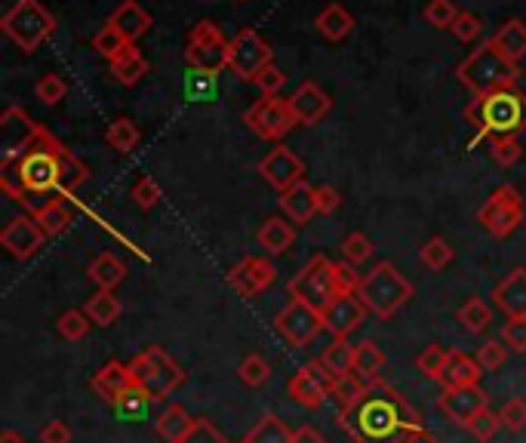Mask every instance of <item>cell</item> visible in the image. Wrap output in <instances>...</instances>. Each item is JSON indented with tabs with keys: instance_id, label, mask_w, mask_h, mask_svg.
<instances>
[{
	"instance_id": "cell-1",
	"label": "cell",
	"mask_w": 526,
	"mask_h": 443,
	"mask_svg": "<svg viewBox=\"0 0 526 443\" xmlns=\"http://www.w3.org/2000/svg\"><path fill=\"white\" fill-rule=\"evenodd\" d=\"M90 179V167L74 157L50 130L10 105L0 117V188L31 216L53 200H65Z\"/></svg>"
},
{
	"instance_id": "cell-2",
	"label": "cell",
	"mask_w": 526,
	"mask_h": 443,
	"mask_svg": "<svg viewBox=\"0 0 526 443\" xmlns=\"http://www.w3.org/2000/svg\"><path fill=\"white\" fill-rule=\"evenodd\" d=\"M336 425L354 443H407L422 428L419 410L385 379H370L354 404L339 410Z\"/></svg>"
},
{
	"instance_id": "cell-3",
	"label": "cell",
	"mask_w": 526,
	"mask_h": 443,
	"mask_svg": "<svg viewBox=\"0 0 526 443\" xmlns=\"http://www.w3.org/2000/svg\"><path fill=\"white\" fill-rule=\"evenodd\" d=\"M465 120L477 130V136H520L526 130V93L517 87L499 90L490 96H474L465 108Z\"/></svg>"
},
{
	"instance_id": "cell-4",
	"label": "cell",
	"mask_w": 526,
	"mask_h": 443,
	"mask_svg": "<svg viewBox=\"0 0 526 443\" xmlns=\"http://www.w3.org/2000/svg\"><path fill=\"white\" fill-rule=\"evenodd\" d=\"M456 77H459V84L471 90V96H490V93L517 87L520 62H511L490 37L459 62Z\"/></svg>"
},
{
	"instance_id": "cell-5",
	"label": "cell",
	"mask_w": 526,
	"mask_h": 443,
	"mask_svg": "<svg viewBox=\"0 0 526 443\" xmlns=\"http://www.w3.org/2000/svg\"><path fill=\"white\" fill-rule=\"evenodd\" d=\"M357 296L363 305H367L370 314H376L379 320H391L413 299V284L391 262H379L373 271L360 277Z\"/></svg>"
},
{
	"instance_id": "cell-6",
	"label": "cell",
	"mask_w": 526,
	"mask_h": 443,
	"mask_svg": "<svg viewBox=\"0 0 526 443\" xmlns=\"http://www.w3.org/2000/svg\"><path fill=\"white\" fill-rule=\"evenodd\" d=\"M130 376L133 385H139L154 404H164V400L185 385V370L179 367V360L170 357L160 345H148L130 360Z\"/></svg>"
},
{
	"instance_id": "cell-7",
	"label": "cell",
	"mask_w": 526,
	"mask_h": 443,
	"mask_svg": "<svg viewBox=\"0 0 526 443\" xmlns=\"http://www.w3.org/2000/svg\"><path fill=\"white\" fill-rule=\"evenodd\" d=\"M290 296L323 311L327 305H333L342 296V284L336 274V262L327 256H311L287 284Z\"/></svg>"
},
{
	"instance_id": "cell-8",
	"label": "cell",
	"mask_w": 526,
	"mask_h": 443,
	"mask_svg": "<svg viewBox=\"0 0 526 443\" xmlns=\"http://www.w3.org/2000/svg\"><path fill=\"white\" fill-rule=\"evenodd\" d=\"M0 28L22 53H34L56 31V16L40 0H16L0 19Z\"/></svg>"
},
{
	"instance_id": "cell-9",
	"label": "cell",
	"mask_w": 526,
	"mask_h": 443,
	"mask_svg": "<svg viewBox=\"0 0 526 443\" xmlns=\"http://www.w3.org/2000/svg\"><path fill=\"white\" fill-rule=\"evenodd\" d=\"M228 47H231V40L222 34V28L213 19H200L188 31L185 62H188L191 71L213 77L222 68H228Z\"/></svg>"
},
{
	"instance_id": "cell-10",
	"label": "cell",
	"mask_w": 526,
	"mask_h": 443,
	"mask_svg": "<svg viewBox=\"0 0 526 443\" xmlns=\"http://www.w3.org/2000/svg\"><path fill=\"white\" fill-rule=\"evenodd\" d=\"M523 216H526V207H523V197L514 185H499L477 210V222L496 240L511 237L523 225Z\"/></svg>"
},
{
	"instance_id": "cell-11",
	"label": "cell",
	"mask_w": 526,
	"mask_h": 443,
	"mask_svg": "<svg viewBox=\"0 0 526 443\" xmlns=\"http://www.w3.org/2000/svg\"><path fill=\"white\" fill-rule=\"evenodd\" d=\"M244 124L265 142H280L287 136L299 120L290 108V99H280V96H262L247 114H244Z\"/></svg>"
},
{
	"instance_id": "cell-12",
	"label": "cell",
	"mask_w": 526,
	"mask_h": 443,
	"mask_svg": "<svg viewBox=\"0 0 526 443\" xmlns=\"http://www.w3.org/2000/svg\"><path fill=\"white\" fill-rule=\"evenodd\" d=\"M268 65H274V50L262 40L259 31L244 28L231 37L228 47V68L240 77V80H256Z\"/></svg>"
},
{
	"instance_id": "cell-13",
	"label": "cell",
	"mask_w": 526,
	"mask_h": 443,
	"mask_svg": "<svg viewBox=\"0 0 526 443\" xmlns=\"http://www.w3.org/2000/svg\"><path fill=\"white\" fill-rule=\"evenodd\" d=\"M274 330L287 339L293 348H305L311 345L320 330H323V314L299 299H290L287 305H283L274 317Z\"/></svg>"
},
{
	"instance_id": "cell-14",
	"label": "cell",
	"mask_w": 526,
	"mask_h": 443,
	"mask_svg": "<svg viewBox=\"0 0 526 443\" xmlns=\"http://www.w3.org/2000/svg\"><path fill=\"white\" fill-rule=\"evenodd\" d=\"M259 173L271 188H277L283 194V191H290L293 185L305 182V160L296 151H290L287 145H274L259 160Z\"/></svg>"
},
{
	"instance_id": "cell-15",
	"label": "cell",
	"mask_w": 526,
	"mask_h": 443,
	"mask_svg": "<svg viewBox=\"0 0 526 443\" xmlns=\"http://www.w3.org/2000/svg\"><path fill=\"white\" fill-rule=\"evenodd\" d=\"M333 388H336V379L327 373V367H323L320 360H311V364L299 367L296 376L290 379V397L308 410H317L323 400L333 397Z\"/></svg>"
},
{
	"instance_id": "cell-16",
	"label": "cell",
	"mask_w": 526,
	"mask_h": 443,
	"mask_svg": "<svg viewBox=\"0 0 526 443\" xmlns=\"http://www.w3.org/2000/svg\"><path fill=\"white\" fill-rule=\"evenodd\" d=\"M323 314V330H327L333 339H348L354 330L363 327V320H367V305L360 302L357 293H342L333 305H327L320 311Z\"/></svg>"
},
{
	"instance_id": "cell-17",
	"label": "cell",
	"mask_w": 526,
	"mask_h": 443,
	"mask_svg": "<svg viewBox=\"0 0 526 443\" xmlns=\"http://www.w3.org/2000/svg\"><path fill=\"white\" fill-rule=\"evenodd\" d=\"M274 265L268 259H259V256H247L240 259L231 271H228V284L237 296L244 299H256L259 293H265L271 284H274Z\"/></svg>"
},
{
	"instance_id": "cell-18",
	"label": "cell",
	"mask_w": 526,
	"mask_h": 443,
	"mask_svg": "<svg viewBox=\"0 0 526 443\" xmlns=\"http://www.w3.org/2000/svg\"><path fill=\"white\" fill-rule=\"evenodd\" d=\"M487 407H490V400L480 391V385L477 388H443V394L437 397V410L462 428H468L471 419Z\"/></svg>"
},
{
	"instance_id": "cell-19",
	"label": "cell",
	"mask_w": 526,
	"mask_h": 443,
	"mask_svg": "<svg viewBox=\"0 0 526 443\" xmlns=\"http://www.w3.org/2000/svg\"><path fill=\"white\" fill-rule=\"evenodd\" d=\"M44 240H47V234L40 231L34 216H19V219L7 222V228L0 231V244H4V250L19 262L31 259L40 247H44Z\"/></svg>"
},
{
	"instance_id": "cell-20",
	"label": "cell",
	"mask_w": 526,
	"mask_h": 443,
	"mask_svg": "<svg viewBox=\"0 0 526 443\" xmlns=\"http://www.w3.org/2000/svg\"><path fill=\"white\" fill-rule=\"evenodd\" d=\"M290 108H293V114H296V120L302 127H314L330 114L333 99L327 96V90H320L314 80H305V84L290 96Z\"/></svg>"
},
{
	"instance_id": "cell-21",
	"label": "cell",
	"mask_w": 526,
	"mask_h": 443,
	"mask_svg": "<svg viewBox=\"0 0 526 443\" xmlns=\"http://www.w3.org/2000/svg\"><path fill=\"white\" fill-rule=\"evenodd\" d=\"M493 305L505 311L508 317H526V268L523 265L499 280L493 290Z\"/></svg>"
},
{
	"instance_id": "cell-22",
	"label": "cell",
	"mask_w": 526,
	"mask_h": 443,
	"mask_svg": "<svg viewBox=\"0 0 526 443\" xmlns=\"http://www.w3.org/2000/svg\"><path fill=\"white\" fill-rule=\"evenodd\" d=\"M133 385V376H130V364H120V360H108V364L90 379V388L99 400L105 404H117V397L124 394L127 388Z\"/></svg>"
},
{
	"instance_id": "cell-23",
	"label": "cell",
	"mask_w": 526,
	"mask_h": 443,
	"mask_svg": "<svg viewBox=\"0 0 526 443\" xmlns=\"http://www.w3.org/2000/svg\"><path fill=\"white\" fill-rule=\"evenodd\" d=\"M280 210L290 222L296 225H305L317 216V188L308 185V182H299L293 185L290 191L280 194Z\"/></svg>"
},
{
	"instance_id": "cell-24",
	"label": "cell",
	"mask_w": 526,
	"mask_h": 443,
	"mask_svg": "<svg viewBox=\"0 0 526 443\" xmlns=\"http://www.w3.org/2000/svg\"><path fill=\"white\" fill-rule=\"evenodd\" d=\"M120 34H124L130 44H136V40L142 37V34H148V28H151V13L139 4V0H124L114 13H111V19H108Z\"/></svg>"
},
{
	"instance_id": "cell-25",
	"label": "cell",
	"mask_w": 526,
	"mask_h": 443,
	"mask_svg": "<svg viewBox=\"0 0 526 443\" xmlns=\"http://www.w3.org/2000/svg\"><path fill=\"white\" fill-rule=\"evenodd\" d=\"M256 240H259V247H262L268 256H283V253H287V250L296 244V228H293L290 219L271 216V219L262 222Z\"/></svg>"
},
{
	"instance_id": "cell-26",
	"label": "cell",
	"mask_w": 526,
	"mask_h": 443,
	"mask_svg": "<svg viewBox=\"0 0 526 443\" xmlns=\"http://www.w3.org/2000/svg\"><path fill=\"white\" fill-rule=\"evenodd\" d=\"M111 74L117 84H124V87H136L139 80L148 74V59L142 56V50L136 44H127L124 50H120L111 62H108Z\"/></svg>"
},
{
	"instance_id": "cell-27",
	"label": "cell",
	"mask_w": 526,
	"mask_h": 443,
	"mask_svg": "<svg viewBox=\"0 0 526 443\" xmlns=\"http://www.w3.org/2000/svg\"><path fill=\"white\" fill-rule=\"evenodd\" d=\"M480 364L477 357L465 354V351H450V364L443 370V388H477L480 385Z\"/></svg>"
},
{
	"instance_id": "cell-28",
	"label": "cell",
	"mask_w": 526,
	"mask_h": 443,
	"mask_svg": "<svg viewBox=\"0 0 526 443\" xmlns=\"http://www.w3.org/2000/svg\"><path fill=\"white\" fill-rule=\"evenodd\" d=\"M87 277H90L93 284H96V290H108V293H114L120 284H124V277H127V265L120 262L114 253H102V256H96V259L90 262Z\"/></svg>"
},
{
	"instance_id": "cell-29",
	"label": "cell",
	"mask_w": 526,
	"mask_h": 443,
	"mask_svg": "<svg viewBox=\"0 0 526 443\" xmlns=\"http://www.w3.org/2000/svg\"><path fill=\"white\" fill-rule=\"evenodd\" d=\"M317 31L333 40V44H339V40H345L351 31H354V16L342 7V4H330V7H323L314 19Z\"/></svg>"
},
{
	"instance_id": "cell-30",
	"label": "cell",
	"mask_w": 526,
	"mask_h": 443,
	"mask_svg": "<svg viewBox=\"0 0 526 443\" xmlns=\"http://www.w3.org/2000/svg\"><path fill=\"white\" fill-rule=\"evenodd\" d=\"M197 419H191V413L182 404H170L157 419V437H164L167 443H182L188 437V431L194 428Z\"/></svg>"
},
{
	"instance_id": "cell-31",
	"label": "cell",
	"mask_w": 526,
	"mask_h": 443,
	"mask_svg": "<svg viewBox=\"0 0 526 443\" xmlns=\"http://www.w3.org/2000/svg\"><path fill=\"white\" fill-rule=\"evenodd\" d=\"M354 357H357V345H351L348 339H333V345L320 354V364L327 367L333 379H345L354 373Z\"/></svg>"
},
{
	"instance_id": "cell-32",
	"label": "cell",
	"mask_w": 526,
	"mask_h": 443,
	"mask_svg": "<svg viewBox=\"0 0 526 443\" xmlns=\"http://www.w3.org/2000/svg\"><path fill=\"white\" fill-rule=\"evenodd\" d=\"M151 407H154V400L139 385H130L124 394L117 397L114 413H117L120 422H142V419H148Z\"/></svg>"
},
{
	"instance_id": "cell-33",
	"label": "cell",
	"mask_w": 526,
	"mask_h": 443,
	"mask_svg": "<svg viewBox=\"0 0 526 443\" xmlns=\"http://www.w3.org/2000/svg\"><path fill=\"white\" fill-rule=\"evenodd\" d=\"M493 44H496L511 62H520V59L526 56V22L508 19V22L493 34Z\"/></svg>"
},
{
	"instance_id": "cell-34",
	"label": "cell",
	"mask_w": 526,
	"mask_h": 443,
	"mask_svg": "<svg viewBox=\"0 0 526 443\" xmlns=\"http://www.w3.org/2000/svg\"><path fill=\"white\" fill-rule=\"evenodd\" d=\"M84 311H87V317L93 320L96 327H111L114 320H117L120 314H124V305H120V299H117L114 293H108V290H96V296L87 299Z\"/></svg>"
},
{
	"instance_id": "cell-35",
	"label": "cell",
	"mask_w": 526,
	"mask_h": 443,
	"mask_svg": "<svg viewBox=\"0 0 526 443\" xmlns=\"http://www.w3.org/2000/svg\"><path fill=\"white\" fill-rule=\"evenodd\" d=\"M456 317H459V324H462V330H468L471 336H480L483 330H487L490 324H493V308L483 302L480 296H471L459 311H456Z\"/></svg>"
},
{
	"instance_id": "cell-36",
	"label": "cell",
	"mask_w": 526,
	"mask_h": 443,
	"mask_svg": "<svg viewBox=\"0 0 526 443\" xmlns=\"http://www.w3.org/2000/svg\"><path fill=\"white\" fill-rule=\"evenodd\" d=\"M293 434L296 431H290L287 425H283V419L268 413L247 431L244 443H293Z\"/></svg>"
},
{
	"instance_id": "cell-37",
	"label": "cell",
	"mask_w": 526,
	"mask_h": 443,
	"mask_svg": "<svg viewBox=\"0 0 526 443\" xmlns=\"http://www.w3.org/2000/svg\"><path fill=\"white\" fill-rule=\"evenodd\" d=\"M385 370V351L379 348V342L367 339L357 345V357H354V373L360 379H379V373Z\"/></svg>"
},
{
	"instance_id": "cell-38",
	"label": "cell",
	"mask_w": 526,
	"mask_h": 443,
	"mask_svg": "<svg viewBox=\"0 0 526 443\" xmlns=\"http://www.w3.org/2000/svg\"><path fill=\"white\" fill-rule=\"evenodd\" d=\"M34 222L40 225V231H44L47 237H59L62 231H68V225L74 222V216L65 207V200H53V204H47L44 210L34 213Z\"/></svg>"
},
{
	"instance_id": "cell-39",
	"label": "cell",
	"mask_w": 526,
	"mask_h": 443,
	"mask_svg": "<svg viewBox=\"0 0 526 443\" xmlns=\"http://www.w3.org/2000/svg\"><path fill=\"white\" fill-rule=\"evenodd\" d=\"M139 139H142V133H139V127L133 124L130 117L111 120V127H108V133H105V142H108L117 154H130V151L139 145Z\"/></svg>"
},
{
	"instance_id": "cell-40",
	"label": "cell",
	"mask_w": 526,
	"mask_h": 443,
	"mask_svg": "<svg viewBox=\"0 0 526 443\" xmlns=\"http://www.w3.org/2000/svg\"><path fill=\"white\" fill-rule=\"evenodd\" d=\"M90 327H93V320L87 317V311H80V308H71V311H65V314L56 320V330H59V336H62L65 342L87 339Z\"/></svg>"
},
{
	"instance_id": "cell-41",
	"label": "cell",
	"mask_w": 526,
	"mask_h": 443,
	"mask_svg": "<svg viewBox=\"0 0 526 443\" xmlns=\"http://www.w3.org/2000/svg\"><path fill=\"white\" fill-rule=\"evenodd\" d=\"M453 259H456V253H453V247H450L443 237H431V240H425V247L419 250V262H422L428 271H443Z\"/></svg>"
},
{
	"instance_id": "cell-42",
	"label": "cell",
	"mask_w": 526,
	"mask_h": 443,
	"mask_svg": "<svg viewBox=\"0 0 526 443\" xmlns=\"http://www.w3.org/2000/svg\"><path fill=\"white\" fill-rule=\"evenodd\" d=\"M450 364V351L443 348V345H428L419 357H416V367L422 370V376L440 382L443 379V370H447Z\"/></svg>"
},
{
	"instance_id": "cell-43",
	"label": "cell",
	"mask_w": 526,
	"mask_h": 443,
	"mask_svg": "<svg viewBox=\"0 0 526 443\" xmlns=\"http://www.w3.org/2000/svg\"><path fill=\"white\" fill-rule=\"evenodd\" d=\"M237 376H240V382L250 385V388H262L271 379V367H268V360L262 354H247L244 360H240Z\"/></svg>"
},
{
	"instance_id": "cell-44",
	"label": "cell",
	"mask_w": 526,
	"mask_h": 443,
	"mask_svg": "<svg viewBox=\"0 0 526 443\" xmlns=\"http://www.w3.org/2000/svg\"><path fill=\"white\" fill-rule=\"evenodd\" d=\"M130 44V40L124 37V34H120L111 22H105L102 28H99V34L93 37V50L99 53V56H105L108 62L120 53V50H124Z\"/></svg>"
},
{
	"instance_id": "cell-45",
	"label": "cell",
	"mask_w": 526,
	"mask_h": 443,
	"mask_svg": "<svg viewBox=\"0 0 526 443\" xmlns=\"http://www.w3.org/2000/svg\"><path fill=\"white\" fill-rule=\"evenodd\" d=\"M373 240L363 234V231H351L345 240H342V256H345V262L348 265H363L370 256H373Z\"/></svg>"
},
{
	"instance_id": "cell-46",
	"label": "cell",
	"mask_w": 526,
	"mask_h": 443,
	"mask_svg": "<svg viewBox=\"0 0 526 443\" xmlns=\"http://www.w3.org/2000/svg\"><path fill=\"white\" fill-rule=\"evenodd\" d=\"M508 351H511V348H508L502 339H490V342H483V345H480V351H477L474 357H477V364H480L483 373H496V370L505 367Z\"/></svg>"
},
{
	"instance_id": "cell-47",
	"label": "cell",
	"mask_w": 526,
	"mask_h": 443,
	"mask_svg": "<svg viewBox=\"0 0 526 443\" xmlns=\"http://www.w3.org/2000/svg\"><path fill=\"white\" fill-rule=\"evenodd\" d=\"M490 157L496 160L499 167H514L517 160L523 157L520 139L517 136H496V139H490Z\"/></svg>"
},
{
	"instance_id": "cell-48",
	"label": "cell",
	"mask_w": 526,
	"mask_h": 443,
	"mask_svg": "<svg viewBox=\"0 0 526 443\" xmlns=\"http://www.w3.org/2000/svg\"><path fill=\"white\" fill-rule=\"evenodd\" d=\"M68 93V84L59 77V74H44L34 84V96L44 102V105H59Z\"/></svg>"
},
{
	"instance_id": "cell-49",
	"label": "cell",
	"mask_w": 526,
	"mask_h": 443,
	"mask_svg": "<svg viewBox=\"0 0 526 443\" xmlns=\"http://www.w3.org/2000/svg\"><path fill=\"white\" fill-rule=\"evenodd\" d=\"M499 428H502V419H499V413H493L490 407L483 410V413H477V416L471 419V425H468L471 437L480 440V443H490V440L499 434Z\"/></svg>"
},
{
	"instance_id": "cell-50",
	"label": "cell",
	"mask_w": 526,
	"mask_h": 443,
	"mask_svg": "<svg viewBox=\"0 0 526 443\" xmlns=\"http://www.w3.org/2000/svg\"><path fill=\"white\" fill-rule=\"evenodd\" d=\"M456 19H459V10L453 0H431L425 7V22L434 28H453Z\"/></svg>"
},
{
	"instance_id": "cell-51",
	"label": "cell",
	"mask_w": 526,
	"mask_h": 443,
	"mask_svg": "<svg viewBox=\"0 0 526 443\" xmlns=\"http://www.w3.org/2000/svg\"><path fill=\"white\" fill-rule=\"evenodd\" d=\"M130 197L136 200V207H142V210H154V207L160 204V197H164V191H160L157 179L142 176V179H136V185H133Z\"/></svg>"
},
{
	"instance_id": "cell-52",
	"label": "cell",
	"mask_w": 526,
	"mask_h": 443,
	"mask_svg": "<svg viewBox=\"0 0 526 443\" xmlns=\"http://www.w3.org/2000/svg\"><path fill=\"white\" fill-rule=\"evenodd\" d=\"M499 419H502V428L514 431V434L523 431V428H526V400H523V397L505 400L502 410H499Z\"/></svg>"
},
{
	"instance_id": "cell-53",
	"label": "cell",
	"mask_w": 526,
	"mask_h": 443,
	"mask_svg": "<svg viewBox=\"0 0 526 443\" xmlns=\"http://www.w3.org/2000/svg\"><path fill=\"white\" fill-rule=\"evenodd\" d=\"M502 342L514 354H526V317H508L502 327Z\"/></svg>"
},
{
	"instance_id": "cell-54",
	"label": "cell",
	"mask_w": 526,
	"mask_h": 443,
	"mask_svg": "<svg viewBox=\"0 0 526 443\" xmlns=\"http://www.w3.org/2000/svg\"><path fill=\"white\" fill-rule=\"evenodd\" d=\"M256 90L262 93V96H280V90H283V84H287V74H283L277 65H268L256 80Z\"/></svg>"
},
{
	"instance_id": "cell-55",
	"label": "cell",
	"mask_w": 526,
	"mask_h": 443,
	"mask_svg": "<svg viewBox=\"0 0 526 443\" xmlns=\"http://www.w3.org/2000/svg\"><path fill=\"white\" fill-rule=\"evenodd\" d=\"M182 443H228V437L210 419H197L194 428L188 431V437Z\"/></svg>"
},
{
	"instance_id": "cell-56",
	"label": "cell",
	"mask_w": 526,
	"mask_h": 443,
	"mask_svg": "<svg viewBox=\"0 0 526 443\" xmlns=\"http://www.w3.org/2000/svg\"><path fill=\"white\" fill-rule=\"evenodd\" d=\"M462 44H474V40L483 34V22H480V16H474V13H459V19L453 22V28H450Z\"/></svg>"
},
{
	"instance_id": "cell-57",
	"label": "cell",
	"mask_w": 526,
	"mask_h": 443,
	"mask_svg": "<svg viewBox=\"0 0 526 443\" xmlns=\"http://www.w3.org/2000/svg\"><path fill=\"white\" fill-rule=\"evenodd\" d=\"M367 382H357L354 376H345V379H336V388H333V400L339 404V410H345L348 404H354V397L363 391Z\"/></svg>"
},
{
	"instance_id": "cell-58",
	"label": "cell",
	"mask_w": 526,
	"mask_h": 443,
	"mask_svg": "<svg viewBox=\"0 0 526 443\" xmlns=\"http://www.w3.org/2000/svg\"><path fill=\"white\" fill-rule=\"evenodd\" d=\"M342 207V194L333 185H317V213L320 216H333Z\"/></svg>"
},
{
	"instance_id": "cell-59",
	"label": "cell",
	"mask_w": 526,
	"mask_h": 443,
	"mask_svg": "<svg viewBox=\"0 0 526 443\" xmlns=\"http://www.w3.org/2000/svg\"><path fill=\"white\" fill-rule=\"evenodd\" d=\"M40 443H71V428L62 419H53L50 425L40 428Z\"/></svg>"
},
{
	"instance_id": "cell-60",
	"label": "cell",
	"mask_w": 526,
	"mask_h": 443,
	"mask_svg": "<svg viewBox=\"0 0 526 443\" xmlns=\"http://www.w3.org/2000/svg\"><path fill=\"white\" fill-rule=\"evenodd\" d=\"M293 443H330V440L323 437L314 425H302V428L293 434Z\"/></svg>"
},
{
	"instance_id": "cell-61",
	"label": "cell",
	"mask_w": 526,
	"mask_h": 443,
	"mask_svg": "<svg viewBox=\"0 0 526 443\" xmlns=\"http://www.w3.org/2000/svg\"><path fill=\"white\" fill-rule=\"evenodd\" d=\"M407 443H437V437H434V431H428V428L422 425V428H416V431L410 434Z\"/></svg>"
},
{
	"instance_id": "cell-62",
	"label": "cell",
	"mask_w": 526,
	"mask_h": 443,
	"mask_svg": "<svg viewBox=\"0 0 526 443\" xmlns=\"http://www.w3.org/2000/svg\"><path fill=\"white\" fill-rule=\"evenodd\" d=\"M0 443H28L19 431H13V428H7L4 434H0Z\"/></svg>"
},
{
	"instance_id": "cell-63",
	"label": "cell",
	"mask_w": 526,
	"mask_h": 443,
	"mask_svg": "<svg viewBox=\"0 0 526 443\" xmlns=\"http://www.w3.org/2000/svg\"><path fill=\"white\" fill-rule=\"evenodd\" d=\"M240 4H244V0H240Z\"/></svg>"
}]
</instances>
